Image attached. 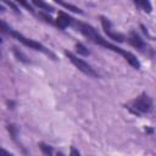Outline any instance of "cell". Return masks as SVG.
Here are the masks:
<instances>
[{
  "label": "cell",
  "mask_w": 156,
  "mask_h": 156,
  "mask_svg": "<svg viewBox=\"0 0 156 156\" xmlns=\"http://www.w3.org/2000/svg\"><path fill=\"white\" fill-rule=\"evenodd\" d=\"M74 27L77 28L78 32H80V33H82L88 40H90L91 43H94V44H96V45H100V46H102V48H105V49H107V50H111V51H113V52L119 54V55L123 56V58H124L132 67H134L135 69H139V68H140V62H139V60H138L132 52H129V51H127V50H124V49H122V48H119V46H117V45L111 44L110 41H107V39L102 38V37L99 34V32H98L93 26H90V24H88V23H84V22H79V21L77 22V21H76Z\"/></svg>",
  "instance_id": "1"
},
{
  "label": "cell",
  "mask_w": 156,
  "mask_h": 156,
  "mask_svg": "<svg viewBox=\"0 0 156 156\" xmlns=\"http://www.w3.org/2000/svg\"><path fill=\"white\" fill-rule=\"evenodd\" d=\"M1 33H2V34L7 33L9 35L13 37L16 40H18L20 43H22L24 46H27V48H29V49H33V50H37V51H40V52H43V54L50 56L52 60H56V55H55L51 50H49L46 46H44L41 43H39V41H37V40H34V39L27 38V37H24L23 34L18 33V32H16V30H13V29H11L10 27H7V24H6L4 21H1Z\"/></svg>",
  "instance_id": "2"
},
{
  "label": "cell",
  "mask_w": 156,
  "mask_h": 156,
  "mask_svg": "<svg viewBox=\"0 0 156 156\" xmlns=\"http://www.w3.org/2000/svg\"><path fill=\"white\" fill-rule=\"evenodd\" d=\"M127 108L136 116L150 113L152 111V99L146 93H141L133 101H130V104L127 105Z\"/></svg>",
  "instance_id": "3"
},
{
  "label": "cell",
  "mask_w": 156,
  "mask_h": 156,
  "mask_svg": "<svg viewBox=\"0 0 156 156\" xmlns=\"http://www.w3.org/2000/svg\"><path fill=\"white\" fill-rule=\"evenodd\" d=\"M65 55L68 57V60L80 71V72H83L84 74H87V76H89V77H94V78H96V77H99V73L88 63V62H85L83 58H79L77 55H74L73 52H71V51H68V50H65Z\"/></svg>",
  "instance_id": "4"
},
{
  "label": "cell",
  "mask_w": 156,
  "mask_h": 156,
  "mask_svg": "<svg viewBox=\"0 0 156 156\" xmlns=\"http://www.w3.org/2000/svg\"><path fill=\"white\" fill-rule=\"evenodd\" d=\"M127 41L133 46V48H135L136 50H139L140 52H143V54H146V55H152V50H151V48L136 34V32H134V30H132L130 33H129V35H128V38H127Z\"/></svg>",
  "instance_id": "5"
},
{
  "label": "cell",
  "mask_w": 156,
  "mask_h": 156,
  "mask_svg": "<svg viewBox=\"0 0 156 156\" xmlns=\"http://www.w3.org/2000/svg\"><path fill=\"white\" fill-rule=\"evenodd\" d=\"M100 22H101V26L105 30V33L107 34V37L115 41H118V43H123L124 41V35L116 32L115 28H113V24L111 23V21L108 18H106L105 16H100Z\"/></svg>",
  "instance_id": "6"
},
{
  "label": "cell",
  "mask_w": 156,
  "mask_h": 156,
  "mask_svg": "<svg viewBox=\"0 0 156 156\" xmlns=\"http://www.w3.org/2000/svg\"><path fill=\"white\" fill-rule=\"evenodd\" d=\"M74 23H76V20L73 17H71L68 13H66L63 11H58L57 18L55 20V26L56 27H58L60 29H65L67 27L74 26Z\"/></svg>",
  "instance_id": "7"
},
{
  "label": "cell",
  "mask_w": 156,
  "mask_h": 156,
  "mask_svg": "<svg viewBox=\"0 0 156 156\" xmlns=\"http://www.w3.org/2000/svg\"><path fill=\"white\" fill-rule=\"evenodd\" d=\"M32 2H33V5H34V6L39 7V10H44V11L50 12V13L55 11V7H54V6H51V5H49L45 0H32Z\"/></svg>",
  "instance_id": "8"
},
{
  "label": "cell",
  "mask_w": 156,
  "mask_h": 156,
  "mask_svg": "<svg viewBox=\"0 0 156 156\" xmlns=\"http://www.w3.org/2000/svg\"><path fill=\"white\" fill-rule=\"evenodd\" d=\"M133 2L135 4L136 7H139L141 11H144L146 13H150L152 11V6L149 0H133Z\"/></svg>",
  "instance_id": "9"
},
{
  "label": "cell",
  "mask_w": 156,
  "mask_h": 156,
  "mask_svg": "<svg viewBox=\"0 0 156 156\" xmlns=\"http://www.w3.org/2000/svg\"><path fill=\"white\" fill-rule=\"evenodd\" d=\"M12 51H13V55H15V57L18 60V61H21V62H23V63H30V60L20 50V49H17V48H12Z\"/></svg>",
  "instance_id": "10"
},
{
  "label": "cell",
  "mask_w": 156,
  "mask_h": 156,
  "mask_svg": "<svg viewBox=\"0 0 156 156\" xmlns=\"http://www.w3.org/2000/svg\"><path fill=\"white\" fill-rule=\"evenodd\" d=\"M57 4H60V5H62L63 7H66L67 10H69V11H72V12H76V13H83V11L79 9V7H77V6H74V5H72V4H68V2H65L63 0H55Z\"/></svg>",
  "instance_id": "11"
},
{
  "label": "cell",
  "mask_w": 156,
  "mask_h": 156,
  "mask_svg": "<svg viewBox=\"0 0 156 156\" xmlns=\"http://www.w3.org/2000/svg\"><path fill=\"white\" fill-rule=\"evenodd\" d=\"M76 51L82 55V56H89L90 55V51L87 49V46L82 43H76Z\"/></svg>",
  "instance_id": "12"
},
{
  "label": "cell",
  "mask_w": 156,
  "mask_h": 156,
  "mask_svg": "<svg viewBox=\"0 0 156 156\" xmlns=\"http://www.w3.org/2000/svg\"><path fill=\"white\" fill-rule=\"evenodd\" d=\"M38 146L40 147V150H41L43 154H45V155H52V154H54V149H52L50 145L45 144V143H39Z\"/></svg>",
  "instance_id": "13"
},
{
  "label": "cell",
  "mask_w": 156,
  "mask_h": 156,
  "mask_svg": "<svg viewBox=\"0 0 156 156\" xmlns=\"http://www.w3.org/2000/svg\"><path fill=\"white\" fill-rule=\"evenodd\" d=\"M7 130L10 132V135L12 138L13 141H17V133H18V129L15 124H9L7 126Z\"/></svg>",
  "instance_id": "14"
},
{
  "label": "cell",
  "mask_w": 156,
  "mask_h": 156,
  "mask_svg": "<svg viewBox=\"0 0 156 156\" xmlns=\"http://www.w3.org/2000/svg\"><path fill=\"white\" fill-rule=\"evenodd\" d=\"M17 4H20L22 7H24L27 11H29V12H32V13H34V10H33V7L30 6V4L28 2V0H15Z\"/></svg>",
  "instance_id": "15"
},
{
  "label": "cell",
  "mask_w": 156,
  "mask_h": 156,
  "mask_svg": "<svg viewBox=\"0 0 156 156\" xmlns=\"http://www.w3.org/2000/svg\"><path fill=\"white\" fill-rule=\"evenodd\" d=\"M4 4H6L9 7H11L12 9V11L15 12V13H17V15H21V12H20V10H18V7L12 2V1H9V0H1Z\"/></svg>",
  "instance_id": "16"
},
{
  "label": "cell",
  "mask_w": 156,
  "mask_h": 156,
  "mask_svg": "<svg viewBox=\"0 0 156 156\" xmlns=\"http://www.w3.org/2000/svg\"><path fill=\"white\" fill-rule=\"evenodd\" d=\"M40 16L46 21V22H49V23H51V24H55V21L49 16V15H46V13H43V12H40Z\"/></svg>",
  "instance_id": "17"
},
{
  "label": "cell",
  "mask_w": 156,
  "mask_h": 156,
  "mask_svg": "<svg viewBox=\"0 0 156 156\" xmlns=\"http://www.w3.org/2000/svg\"><path fill=\"white\" fill-rule=\"evenodd\" d=\"M71 155H79V151H77V150H74V149L72 147V150H71Z\"/></svg>",
  "instance_id": "18"
}]
</instances>
